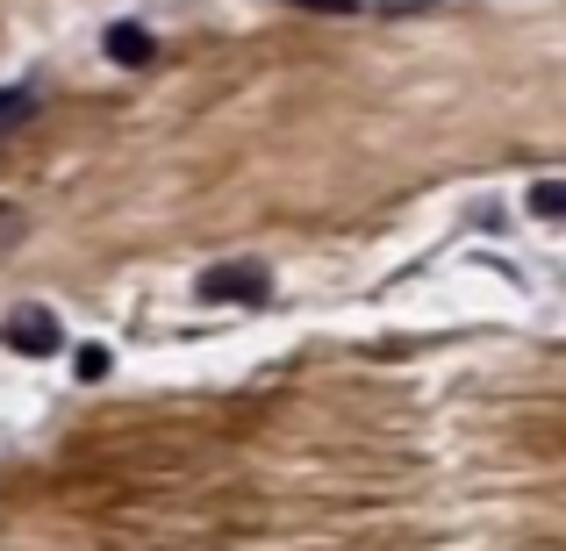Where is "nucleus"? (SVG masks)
Wrapping results in <instances>:
<instances>
[{
	"mask_svg": "<svg viewBox=\"0 0 566 551\" xmlns=\"http://www.w3.org/2000/svg\"><path fill=\"white\" fill-rule=\"evenodd\" d=\"M531 215L559 222L566 215V180H538V187H531Z\"/></svg>",
	"mask_w": 566,
	"mask_h": 551,
	"instance_id": "5",
	"label": "nucleus"
},
{
	"mask_svg": "<svg viewBox=\"0 0 566 551\" xmlns=\"http://www.w3.org/2000/svg\"><path fill=\"white\" fill-rule=\"evenodd\" d=\"M201 301H265V273L259 265H216V273H201Z\"/></svg>",
	"mask_w": 566,
	"mask_h": 551,
	"instance_id": "1",
	"label": "nucleus"
},
{
	"mask_svg": "<svg viewBox=\"0 0 566 551\" xmlns=\"http://www.w3.org/2000/svg\"><path fill=\"white\" fill-rule=\"evenodd\" d=\"M0 337H8L14 351H29V359H51V351H57V316H43V308H29V316H14V322H8Z\"/></svg>",
	"mask_w": 566,
	"mask_h": 551,
	"instance_id": "2",
	"label": "nucleus"
},
{
	"mask_svg": "<svg viewBox=\"0 0 566 551\" xmlns=\"http://www.w3.org/2000/svg\"><path fill=\"white\" fill-rule=\"evenodd\" d=\"M151 51H158V43L151 36H144V29H108V57H115V65H151Z\"/></svg>",
	"mask_w": 566,
	"mask_h": 551,
	"instance_id": "3",
	"label": "nucleus"
},
{
	"mask_svg": "<svg viewBox=\"0 0 566 551\" xmlns=\"http://www.w3.org/2000/svg\"><path fill=\"white\" fill-rule=\"evenodd\" d=\"M287 8H316V14H352L359 0H287Z\"/></svg>",
	"mask_w": 566,
	"mask_h": 551,
	"instance_id": "7",
	"label": "nucleus"
},
{
	"mask_svg": "<svg viewBox=\"0 0 566 551\" xmlns=\"http://www.w3.org/2000/svg\"><path fill=\"white\" fill-rule=\"evenodd\" d=\"M29 115H36V86H0V137H14Z\"/></svg>",
	"mask_w": 566,
	"mask_h": 551,
	"instance_id": "4",
	"label": "nucleus"
},
{
	"mask_svg": "<svg viewBox=\"0 0 566 551\" xmlns=\"http://www.w3.org/2000/svg\"><path fill=\"white\" fill-rule=\"evenodd\" d=\"M80 372H86V380H101V372H108V351L86 345V351H80Z\"/></svg>",
	"mask_w": 566,
	"mask_h": 551,
	"instance_id": "6",
	"label": "nucleus"
}]
</instances>
